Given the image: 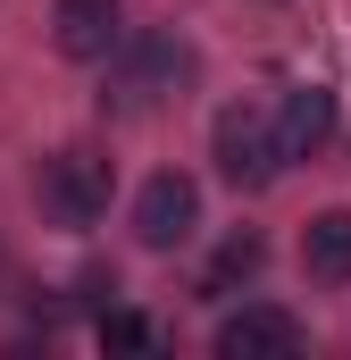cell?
Here are the masks:
<instances>
[{
  "instance_id": "ba28073f",
  "label": "cell",
  "mask_w": 351,
  "mask_h": 360,
  "mask_svg": "<svg viewBox=\"0 0 351 360\" xmlns=\"http://www.w3.org/2000/svg\"><path fill=\"white\" fill-rule=\"evenodd\" d=\"M301 276L310 285H351V210H318L310 226H301Z\"/></svg>"
},
{
  "instance_id": "8992f818",
  "label": "cell",
  "mask_w": 351,
  "mask_h": 360,
  "mask_svg": "<svg viewBox=\"0 0 351 360\" xmlns=\"http://www.w3.org/2000/svg\"><path fill=\"white\" fill-rule=\"evenodd\" d=\"M51 34H59L67 59H117L126 8H117V0H59V8H51Z\"/></svg>"
},
{
  "instance_id": "9c48e42d",
  "label": "cell",
  "mask_w": 351,
  "mask_h": 360,
  "mask_svg": "<svg viewBox=\"0 0 351 360\" xmlns=\"http://www.w3.org/2000/svg\"><path fill=\"white\" fill-rule=\"evenodd\" d=\"M267 243L260 235H226V252H218V269H209V293H226V285H243V276H260Z\"/></svg>"
},
{
  "instance_id": "277c9868",
  "label": "cell",
  "mask_w": 351,
  "mask_h": 360,
  "mask_svg": "<svg viewBox=\"0 0 351 360\" xmlns=\"http://www.w3.org/2000/svg\"><path fill=\"white\" fill-rule=\"evenodd\" d=\"M192 226H201V184L159 168V176L134 193V235L151 243V252H176V243H192Z\"/></svg>"
},
{
  "instance_id": "30bf717a",
  "label": "cell",
  "mask_w": 351,
  "mask_h": 360,
  "mask_svg": "<svg viewBox=\"0 0 351 360\" xmlns=\"http://www.w3.org/2000/svg\"><path fill=\"white\" fill-rule=\"evenodd\" d=\"M100 344H117V352H143V344H151V327H143L134 310H109V319H100Z\"/></svg>"
},
{
  "instance_id": "5b68a950",
  "label": "cell",
  "mask_w": 351,
  "mask_h": 360,
  "mask_svg": "<svg viewBox=\"0 0 351 360\" xmlns=\"http://www.w3.org/2000/svg\"><path fill=\"white\" fill-rule=\"evenodd\" d=\"M301 352V319L276 302H243L218 319V360H293Z\"/></svg>"
},
{
  "instance_id": "3957f363",
  "label": "cell",
  "mask_w": 351,
  "mask_h": 360,
  "mask_svg": "<svg viewBox=\"0 0 351 360\" xmlns=\"http://www.w3.org/2000/svg\"><path fill=\"white\" fill-rule=\"evenodd\" d=\"M109 184H117V176H109V160L76 143V151L42 160V210H51L59 226H92V218L109 210Z\"/></svg>"
},
{
  "instance_id": "7a4b0ae2",
  "label": "cell",
  "mask_w": 351,
  "mask_h": 360,
  "mask_svg": "<svg viewBox=\"0 0 351 360\" xmlns=\"http://www.w3.org/2000/svg\"><path fill=\"white\" fill-rule=\"evenodd\" d=\"M184 76H192V51H184V42H168V34H151V42H134V51L117 42V68H109V92H100V101H109L117 117H134V109L168 101Z\"/></svg>"
},
{
  "instance_id": "6da1fadb",
  "label": "cell",
  "mask_w": 351,
  "mask_h": 360,
  "mask_svg": "<svg viewBox=\"0 0 351 360\" xmlns=\"http://www.w3.org/2000/svg\"><path fill=\"white\" fill-rule=\"evenodd\" d=\"M209 151H218V176H226V184L260 193V184L284 168L276 109H260V101H234V109H218V134H209Z\"/></svg>"
},
{
  "instance_id": "52a82bcc",
  "label": "cell",
  "mask_w": 351,
  "mask_h": 360,
  "mask_svg": "<svg viewBox=\"0 0 351 360\" xmlns=\"http://www.w3.org/2000/svg\"><path fill=\"white\" fill-rule=\"evenodd\" d=\"M276 134H284V160H318L335 143V92L326 84H293L276 101Z\"/></svg>"
}]
</instances>
